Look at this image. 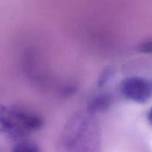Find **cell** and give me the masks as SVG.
I'll list each match as a JSON object with an SVG mask.
<instances>
[{
  "mask_svg": "<svg viewBox=\"0 0 152 152\" xmlns=\"http://www.w3.org/2000/svg\"><path fill=\"white\" fill-rule=\"evenodd\" d=\"M43 125V118L34 113L0 104V132L13 140H24L30 134L40 130Z\"/></svg>",
  "mask_w": 152,
  "mask_h": 152,
  "instance_id": "6da1fadb",
  "label": "cell"
},
{
  "mask_svg": "<svg viewBox=\"0 0 152 152\" xmlns=\"http://www.w3.org/2000/svg\"><path fill=\"white\" fill-rule=\"evenodd\" d=\"M119 88L123 96L137 103H145L152 97V81L144 77H127L122 80Z\"/></svg>",
  "mask_w": 152,
  "mask_h": 152,
  "instance_id": "7a4b0ae2",
  "label": "cell"
},
{
  "mask_svg": "<svg viewBox=\"0 0 152 152\" xmlns=\"http://www.w3.org/2000/svg\"><path fill=\"white\" fill-rule=\"evenodd\" d=\"M112 102L111 96L106 94L97 95L89 100L88 110L92 113H98L107 110Z\"/></svg>",
  "mask_w": 152,
  "mask_h": 152,
  "instance_id": "3957f363",
  "label": "cell"
},
{
  "mask_svg": "<svg viewBox=\"0 0 152 152\" xmlns=\"http://www.w3.org/2000/svg\"><path fill=\"white\" fill-rule=\"evenodd\" d=\"M12 152H40V149L35 142L22 140L16 144Z\"/></svg>",
  "mask_w": 152,
  "mask_h": 152,
  "instance_id": "277c9868",
  "label": "cell"
},
{
  "mask_svg": "<svg viewBox=\"0 0 152 152\" xmlns=\"http://www.w3.org/2000/svg\"><path fill=\"white\" fill-rule=\"evenodd\" d=\"M113 69L112 68H106L105 69L103 70L102 72L99 75L97 82V85L98 87H103L105 84H107V82L110 80L113 75Z\"/></svg>",
  "mask_w": 152,
  "mask_h": 152,
  "instance_id": "5b68a950",
  "label": "cell"
},
{
  "mask_svg": "<svg viewBox=\"0 0 152 152\" xmlns=\"http://www.w3.org/2000/svg\"><path fill=\"white\" fill-rule=\"evenodd\" d=\"M139 50L143 53H152V40L142 43L139 46Z\"/></svg>",
  "mask_w": 152,
  "mask_h": 152,
  "instance_id": "8992f818",
  "label": "cell"
},
{
  "mask_svg": "<svg viewBox=\"0 0 152 152\" xmlns=\"http://www.w3.org/2000/svg\"><path fill=\"white\" fill-rule=\"evenodd\" d=\"M147 118H148V120L149 121V123L152 124V108L149 110L148 113Z\"/></svg>",
  "mask_w": 152,
  "mask_h": 152,
  "instance_id": "52a82bcc",
  "label": "cell"
}]
</instances>
